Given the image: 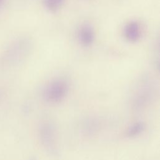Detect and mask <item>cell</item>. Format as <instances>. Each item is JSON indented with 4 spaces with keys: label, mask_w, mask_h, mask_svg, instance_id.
<instances>
[{
    "label": "cell",
    "mask_w": 160,
    "mask_h": 160,
    "mask_svg": "<svg viewBox=\"0 0 160 160\" xmlns=\"http://www.w3.org/2000/svg\"><path fill=\"white\" fill-rule=\"evenodd\" d=\"M31 42L27 38H21L14 41L4 51L1 63L5 66L16 65L23 61L28 55Z\"/></svg>",
    "instance_id": "6da1fadb"
},
{
    "label": "cell",
    "mask_w": 160,
    "mask_h": 160,
    "mask_svg": "<svg viewBox=\"0 0 160 160\" xmlns=\"http://www.w3.org/2000/svg\"><path fill=\"white\" fill-rule=\"evenodd\" d=\"M69 84L63 79H56L45 87L43 91L44 99L51 103H57L62 101L67 96Z\"/></svg>",
    "instance_id": "7a4b0ae2"
},
{
    "label": "cell",
    "mask_w": 160,
    "mask_h": 160,
    "mask_svg": "<svg viewBox=\"0 0 160 160\" xmlns=\"http://www.w3.org/2000/svg\"><path fill=\"white\" fill-rule=\"evenodd\" d=\"M39 134L41 142L46 152L53 156H58L59 151L54 126L49 122H42L40 125Z\"/></svg>",
    "instance_id": "3957f363"
},
{
    "label": "cell",
    "mask_w": 160,
    "mask_h": 160,
    "mask_svg": "<svg viewBox=\"0 0 160 160\" xmlns=\"http://www.w3.org/2000/svg\"><path fill=\"white\" fill-rule=\"evenodd\" d=\"M78 38L79 42L85 46L91 45L94 41L95 32L93 28L88 24L82 25L79 29Z\"/></svg>",
    "instance_id": "277c9868"
},
{
    "label": "cell",
    "mask_w": 160,
    "mask_h": 160,
    "mask_svg": "<svg viewBox=\"0 0 160 160\" xmlns=\"http://www.w3.org/2000/svg\"><path fill=\"white\" fill-rule=\"evenodd\" d=\"M141 26L136 21L129 22L124 28V37L130 42L138 41L141 36Z\"/></svg>",
    "instance_id": "5b68a950"
},
{
    "label": "cell",
    "mask_w": 160,
    "mask_h": 160,
    "mask_svg": "<svg viewBox=\"0 0 160 160\" xmlns=\"http://www.w3.org/2000/svg\"><path fill=\"white\" fill-rule=\"evenodd\" d=\"M145 129L144 124L142 122L138 121L132 124L126 131V136L129 138H134L142 134Z\"/></svg>",
    "instance_id": "8992f818"
},
{
    "label": "cell",
    "mask_w": 160,
    "mask_h": 160,
    "mask_svg": "<svg viewBox=\"0 0 160 160\" xmlns=\"http://www.w3.org/2000/svg\"><path fill=\"white\" fill-rule=\"evenodd\" d=\"M66 0H44L45 7L51 11L58 10L65 2Z\"/></svg>",
    "instance_id": "52a82bcc"
},
{
    "label": "cell",
    "mask_w": 160,
    "mask_h": 160,
    "mask_svg": "<svg viewBox=\"0 0 160 160\" xmlns=\"http://www.w3.org/2000/svg\"><path fill=\"white\" fill-rule=\"evenodd\" d=\"M6 0H0V8L3 6Z\"/></svg>",
    "instance_id": "ba28073f"
},
{
    "label": "cell",
    "mask_w": 160,
    "mask_h": 160,
    "mask_svg": "<svg viewBox=\"0 0 160 160\" xmlns=\"http://www.w3.org/2000/svg\"><path fill=\"white\" fill-rule=\"evenodd\" d=\"M33 160H34V159H33Z\"/></svg>",
    "instance_id": "9c48e42d"
}]
</instances>
